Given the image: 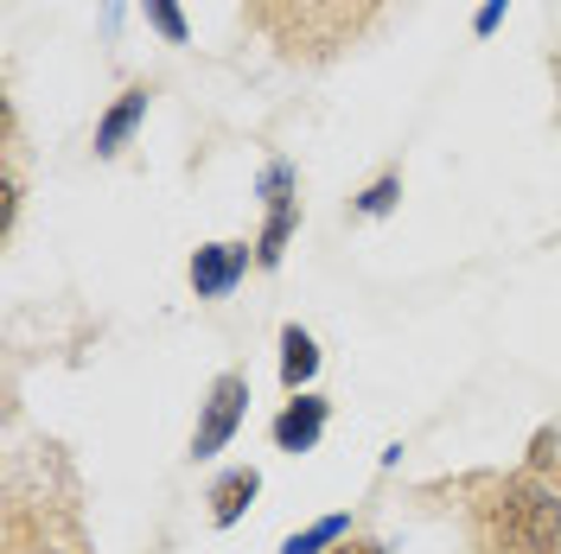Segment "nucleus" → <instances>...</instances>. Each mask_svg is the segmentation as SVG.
Returning a JSON list of instances; mask_svg holds the SVG:
<instances>
[{"instance_id":"nucleus-9","label":"nucleus","mask_w":561,"mask_h":554,"mask_svg":"<svg viewBox=\"0 0 561 554\" xmlns=\"http://www.w3.org/2000/svg\"><path fill=\"white\" fill-rule=\"evenodd\" d=\"M313 370H319L313 332L287 325V332H280V389H287V395H300V382H313Z\"/></svg>"},{"instance_id":"nucleus-6","label":"nucleus","mask_w":561,"mask_h":554,"mask_svg":"<svg viewBox=\"0 0 561 554\" xmlns=\"http://www.w3.org/2000/svg\"><path fill=\"white\" fill-rule=\"evenodd\" d=\"M325 420H332V402H325V395H294V402L275 415L268 434H275L280 452H313L319 434H325Z\"/></svg>"},{"instance_id":"nucleus-14","label":"nucleus","mask_w":561,"mask_h":554,"mask_svg":"<svg viewBox=\"0 0 561 554\" xmlns=\"http://www.w3.org/2000/svg\"><path fill=\"white\" fill-rule=\"evenodd\" d=\"M504 7H511V0H485V7H479V20H472V33L485 38L491 26H497V20H504Z\"/></svg>"},{"instance_id":"nucleus-13","label":"nucleus","mask_w":561,"mask_h":554,"mask_svg":"<svg viewBox=\"0 0 561 554\" xmlns=\"http://www.w3.org/2000/svg\"><path fill=\"white\" fill-rule=\"evenodd\" d=\"M7 554H83V542L77 535H65V542H51V535H7Z\"/></svg>"},{"instance_id":"nucleus-11","label":"nucleus","mask_w":561,"mask_h":554,"mask_svg":"<svg viewBox=\"0 0 561 554\" xmlns=\"http://www.w3.org/2000/svg\"><path fill=\"white\" fill-rule=\"evenodd\" d=\"M140 7H147V26L167 38V45H185V38H192L185 13H179V0H140Z\"/></svg>"},{"instance_id":"nucleus-1","label":"nucleus","mask_w":561,"mask_h":554,"mask_svg":"<svg viewBox=\"0 0 561 554\" xmlns=\"http://www.w3.org/2000/svg\"><path fill=\"white\" fill-rule=\"evenodd\" d=\"M472 554H561V472L524 465L511 478H485L466 504Z\"/></svg>"},{"instance_id":"nucleus-10","label":"nucleus","mask_w":561,"mask_h":554,"mask_svg":"<svg viewBox=\"0 0 561 554\" xmlns=\"http://www.w3.org/2000/svg\"><path fill=\"white\" fill-rule=\"evenodd\" d=\"M345 529H351V517H325V522H313L307 535H294V542H287L280 554H319V549H339V542H345Z\"/></svg>"},{"instance_id":"nucleus-2","label":"nucleus","mask_w":561,"mask_h":554,"mask_svg":"<svg viewBox=\"0 0 561 554\" xmlns=\"http://www.w3.org/2000/svg\"><path fill=\"white\" fill-rule=\"evenodd\" d=\"M383 13V0H249V26L275 45L287 65H325Z\"/></svg>"},{"instance_id":"nucleus-4","label":"nucleus","mask_w":561,"mask_h":554,"mask_svg":"<svg viewBox=\"0 0 561 554\" xmlns=\"http://www.w3.org/2000/svg\"><path fill=\"white\" fill-rule=\"evenodd\" d=\"M262 205H268V223H262V236H255V262L262 268H275L280 255H287V236H294V223H300V198H294V166H268L262 173Z\"/></svg>"},{"instance_id":"nucleus-3","label":"nucleus","mask_w":561,"mask_h":554,"mask_svg":"<svg viewBox=\"0 0 561 554\" xmlns=\"http://www.w3.org/2000/svg\"><path fill=\"white\" fill-rule=\"evenodd\" d=\"M243 415H249V377L243 370H224L205 395V415H198V434H192V459H210V452L230 447V434L243 427Z\"/></svg>"},{"instance_id":"nucleus-7","label":"nucleus","mask_w":561,"mask_h":554,"mask_svg":"<svg viewBox=\"0 0 561 554\" xmlns=\"http://www.w3.org/2000/svg\"><path fill=\"white\" fill-rule=\"evenodd\" d=\"M147 103H153V83H128V90H122V103L96 122V160H108V153L128 147V135H135L140 115H147Z\"/></svg>"},{"instance_id":"nucleus-5","label":"nucleus","mask_w":561,"mask_h":554,"mask_svg":"<svg viewBox=\"0 0 561 554\" xmlns=\"http://www.w3.org/2000/svg\"><path fill=\"white\" fill-rule=\"evenodd\" d=\"M243 275H249V243H205L192 255V293L198 300H224Z\"/></svg>"},{"instance_id":"nucleus-12","label":"nucleus","mask_w":561,"mask_h":554,"mask_svg":"<svg viewBox=\"0 0 561 554\" xmlns=\"http://www.w3.org/2000/svg\"><path fill=\"white\" fill-rule=\"evenodd\" d=\"M396 192H402V173H383L364 198H357V217H383V210L396 205Z\"/></svg>"},{"instance_id":"nucleus-8","label":"nucleus","mask_w":561,"mask_h":554,"mask_svg":"<svg viewBox=\"0 0 561 554\" xmlns=\"http://www.w3.org/2000/svg\"><path fill=\"white\" fill-rule=\"evenodd\" d=\"M255 490H262V472H255V465L224 472V478L210 485V522H217V529H230V522L243 517L249 504H255Z\"/></svg>"},{"instance_id":"nucleus-15","label":"nucleus","mask_w":561,"mask_h":554,"mask_svg":"<svg viewBox=\"0 0 561 554\" xmlns=\"http://www.w3.org/2000/svg\"><path fill=\"white\" fill-rule=\"evenodd\" d=\"M332 554H389L383 542H370V535H351V542H339Z\"/></svg>"}]
</instances>
